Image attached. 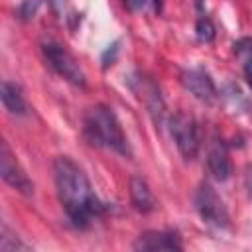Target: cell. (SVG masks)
<instances>
[{"mask_svg":"<svg viewBox=\"0 0 252 252\" xmlns=\"http://www.w3.org/2000/svg\"><path fill=\"white\" fill-rule=\"evenodd\" d=\"M130 203L140 213H150L158 205L156 203V197L152 195V191L148 187V183L142 177H138V175H134L130 179Z\"/></svg>","mask_w":252,"mask_h":252,"instance_id":"cell-10","label":"cell"},{"mask_svg":"<svg viewBox=\"0 0 252 252\" xmlns=\"http://www.w3.org/2000/svg\"><path fill=\"white\" fill-rule=\"evenodd\" d=\"M207 169L217 181H226L232 173V161L228 156V148L222 140H215L207 154Z\"/></svg>","mask_w":252,"mask_h":252,"instance_id":"cell-9","label":"cell"},{"mask_svg":"<svg viewBox=\"0 0 252 252\" xmlns=\"http://www.w3.org/2000/svg\"><path fill=\"white\" fill-rule=\"evenodd\" d=\"M83 134H85L87 142L94 148L112 150V152L126 156V158L132 156L128 138H126L114 110L106 104H94L85 112Z\"/></svg>","mask_w":252,"mask_h":252,"instance_id":"cell-2","label":"cell"},{"mask_svg":"<svg viewBox=\"0 0 252 252\" xmlns=\"http://www.w3.org/2000/svg\"><path fill=\"white\" fill-rule=\"evenodd\" d=\"M246 187H248V193L252 197V167H248V171H246Z\"/></svg>","mask_w":252,"mask_h":252,"instance_id":"cell-16","label":"cell"},{"mask_svg":"<svg viewBox=\"0 0 252 252\" xmlns=\"http://www.w3.org/2000/svg\"><path fill=\"white\" fill-rule=\"evenodd\" d=\"M41 53L47 61V65L59 75L63 77L65 81L77 85V87H83L85 85V73L81 71L79 63L73 59V55L61 47L59 43H53V41H47L41 45Z\"/></svg>","mask_w":252,"mask_h":252,"instance_id":"cell-5","label":"cell"},{"mask_svg":"<svg viewBox=\"0 0 252 252\" xmlns=\"http://www.w3.org/2000/svg\"><path fill=\"white\" fill-rule=\"evenodd\" d=\"M193 203H195V211L197 215L201 217V220L213 228H226L228 222H230V217H228V209L222 201V197L209 185V183H201L199 189L195 191V197H193Z\"/></svg>","mask_w":252,"mask_h":252,"instance_id":"cell-3","label":"cell"},{"mask_svg":"<svg viewBox=\"0 0 252 252\" xmlns=\"http://www.w3.org/2000/svg\"><path fill=\"white\" fill-rule=\"evenodd\" d=\"M167 126H169V134H171L179 154L183 156V159H193L199 152V128H197V122L193 120V116L175 112L169 116Z\"/></svg>","mask_w":252,"mask_h":252,"instance_id":"cell-4","label":"cell"},{"mask_svg":"<svg viewBox=\"0 0 252 252\" xmlns=\"http://www.w3.org/2000/svg\"><path fill=\"white\" fill-rule=\"evenodd\" d=\"M53 179L59 203L75 228H87L93 222V219L100 217L106 211V205L93 191L87 173L71 158H55Z\"/></svg>","mask_w":252,"mask_h":252,"instance_id":"cell-1","label":"cell"},{"mask_svg":"<svg viewBox=\"0 0 252 252\" xmlns=\"http://www.w3.org/2000/svg\"><path fill=\"white\" fill-rule=\"evenodd\" d=\"M234 55L238 57L244 77L252 89V37H242V39L234 41Z\"/></svg>","mask_w":252,"mask_h":252,"instance_id":"cell-12","label":"cell"},{"mask_svg":"<svg viewBox=\"0 0 252 252\" xmlns=\"http://www.w3.org/2000/svg\"><path fill=\"white\" fill-rule=\"evenodd\" d=\"M181 85L201 102H213L217 98V87L205 67H189L181 73Z\"/></svg>","mask_w":252,"mask_h":252,"instance_id":"cell-7","label":"cell"},{"mask_svg":"<svg viewBox=\"0 0 252 252\" xmlns=\"http://www.w3.org/2000/svg\"><path fill=\"white\" fill-rule=\"evenodd\" d=\"M0 173H2V179L10 187L20 191L22 195H26V197L33 195L32 179L26 175V171L22 169V165L18 163V159L14 158V154L10 152L6 142H2V146H0Z\"/></svg>","mask_w":252,"mask_h":252,"instance_id":"cell-6","label":"cell"},{"mask_svg":"<svg viewBox=\"0 0 252 252\" xmlns=\"http://www.w3.org/2000/svg\"><path fill=\"white\" fill-rule=\"evenodd\" d=\"M37 0H24V4H22V8H20V16L24 18V20H30V18H33V14H35V10H37Z\"/></svg>","mask_w":252,"mask_h":252,"instance_id":"cell-15","label":"cell"},{"mask_svg":"<svg viewBox=\"0 0 252 252\" xmlns=\"http://www.w3.org/2000/svg\"><path fill=\"white\" fill-rule=\"evenodd\" d=\"M195 33H197V39H199V41H205V43L213 41V37H215V26L211 24V20H209L207 16H201V18L197 20V24H195Z\"/></svg>","mask_w":252,"mask_h":252,"instance_id":"cell-13","label":"cell"},{"mask_svg":"<svg viewBox=\"0 0 252 252\" xmlns=\"http://www.w3.org/2000/svg\"><path fill=\"white\" fill-rule=\"evenodd\" d=\"M134 250H142V252H179L183 250L181 238L177 232L171 230H148L144 234L138 236V240L134 242Z\"/></svg>","mask_w":252,"mask_h":252,"instance_id":"cell-8","label":"cell"},{"mask_svg":"<svg viewBox=\"0 0 252 252\" xmlns=\"http://www.w3.org/2000/svg\"><path fill=\"white\" fill-rule=\"evenodd\" d=\"M124 4H126L132 12H142V10H146L150 4H154L156 10L161 8V0H124Z\"/></svg>","mask_w":252,"mask_h":252,"instance_id":"cell-14","label":"cell"},{"mask_svg":"<svg viewBox=\"0 0 252 252\" xmlns=\"http://www.w3.org/2000/svg\"><path fill=\"white\" fill-rule=\"evenodd\" d=\"M0 96H2V104L4 108L14 114V116H24L28 114V104H26V98L22 94V89L12 83V81H4L2 83V89H0Z\"/></svg>","mask_w":252,"mask_h":252,"instance_id":"cell-11","label":"cell"}]
</instances>
